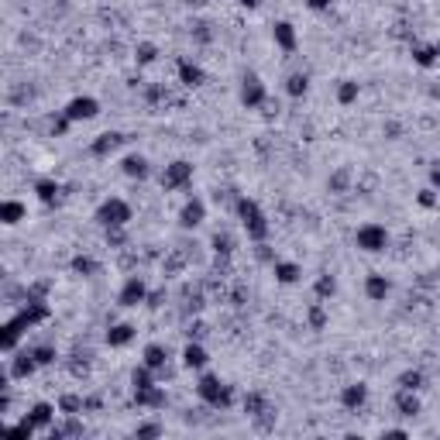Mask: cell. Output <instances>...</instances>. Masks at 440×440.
Masks as SVG:
<instances>
[{
	"label": "cell",
	"instance_id": "6da1fadb",
	"mask_svg": "<svg viewBox=\"0 0 440 440\" xmlns=\"http://www.w3.org/2000/svg\"><path fill=\"white\" fill-rule=\"evenodd\" d=\"M234 213H238V220H241V228H245V234H248V241L252 245H258V241H269V234H272V224H269V217H265V210H262V203L258 199H252V196H238V203H234Z\"/></svg>",
	"mask_w": 440,
	"mask_h": 440
},
{
	"label": "cell",
	"instance_id": "7a4b0ae2",
	"mask_svg": "<svg viewBox=\"0 0 440 440\" xmlns=\"http://www.w3.org/2000/svg\"><path fill=\"white\" fill-rule=\"evenodd\" d=\"M196 395H199V402L206 406V409H231L234 406V385H228V382H220V375H213V371H199V378H196Z\"/></svg>",
	"mask_w": 440,
	"mask_h": 440
},
{
	"label": "cell",
	"instance_id": "3957f363",
	"mask_svg": "<svg viewBox=\"0 0 440 440\" xmlns=\"http://www.w3.org/2000/svg\"><path fill=\"white\" fill-rule=\"evenodd\" d=\"M131 217H134V210H131V203H127L124 196H107V199L97 206V213H93V220H97L103 231H107V228H127Z\"/></svg>",
	"mask_w": 440,
	"mask_h": 440
},
{
	"label": "cell",
	"instance_id": "277c9868",
	"mask_svg": "<svg viewBox=\"0 0 440 440\" xmlns=\"http://www.w3.org/2000/svg\"><path fill=\"white\" fill-rule=\"evenodd\" d=\"M238 100L245 110H262L269 103V86L258 73H245L241 76V90H238Z\"/></svg>",
	"mask_w": 440,
	"mask_h": 440
},
{
	"label": "cell",
	"instance_id": "5b68a950",
	"mask_svg": "<svg viewBox=\"0 0 440 440\" xmlns=\"http://www.w3.org/2000/svg\"><path fill=\"white\" fill-rule=\"evenodd\" d=\"M389 231H385V224H375V220H368V224H361L358 231H354V245L361 248V252H368V255H382L385 248H389Z\"/></svg>",
	"mask_w": 440,
	"mask_h": 440
},
{
	"label": "cell",
	"instance_id": "8992f818",
	"mask_svg": "<svg viewBox=\"0 0 440 440\" xmlns=\"http://www.w3.org/2000/svg\"><path fill=\"white\" fill-rule=\"evenodd\" d=\"M158 182H162L165 193H182V189H189V182H193V162H186V158L169 162V165L162 169Z\"/></svg>",
	"mask_w": 440,
	"mask_h": 440
},
{
	"label": "cell",
	"instance_id": "52a82bcc",
	"mask_svg": "<svg viewBox=\"0 0 440 440\" xmlns=\"http://www.w3.org/2000/svg\"><path fill=\"white\" fill-rule=\"evenodd\" d=\"M148 282L141 279V276H127L124 279V286H121V293H117V306L121 310H134V306H145V300H148Z\"/></svg>",
	"mask_w": 440,
	"mask_h": 440
},
{
	"label": "cell",
	"instance_id": "ba28073f",
	"mask_svg": "<svg viewBox=\"0 0 440 440\" xmlns=\"http://www.w3.org/2000/svg\"><path fill=\"white\" fill-rule=\"evenodd\" d=\"M241 406H245V413H248V419H255V423H258L262 430H269V426H272V419H276V413H272V406H269V399H265V392H258V389H255V392H248Z\"/></svg>",
	"mask_w": 440,
	"mask_h": 440
},
{
	"label": "cell",
	"instance_id": "9c48e42d",
	"mask_svg": "<svg viewBox=\"0 0 440 440\" xmlns=\"http://www.w3.org/2000/svg\"><path fill=\"white\" fill-rule=\"evenodd\" d=\"M62 110H66V117H69L73 124H80V121H93V117L100 114V100H97V97H90V93H83V97H73Z\"/></svg>",
	"mask_w": 440,
	"mask_h": 440
},
{
	"label": "cell",
	"instance_id": "30bf717a",
	"mask_svg": "<svg viewBox=\"0 0 440 440\" xmlns=\"http://www.w3.org/2000/svg\"><path fill=\"white\" fill-rule=\"evenodd\" d=\"M203 220H206V199L203 196H189L182 203V210H179V228L182 231H196Z\"/></svg>",
	"mask_w": 440,
	"mask_h": 440
},
{
	"label": "cell",
	"instance_id": "8fae6325",
	"mask_svg": "<svg viewBox=\"0 0 440 440\" xmlns=\"http://www.w3.org/2000/svg\"><path fill=\"white\" fill-rule=\"evenodd\" d=\"M8 371H11V375H14L18 382L32 378V375L38 371V361H35L32 347H25V351H14V354H8Z\"/></svg>",
	"mask_w": 440,
	"mask_h": 440
},
{
	"label": "cell",
	"instance_id": "7c38bea8",
	"mask_svg": "<svg viewBox=\"0 0 440 440\" xmlns=\"http://www.w3.org/2000/svg\"><path fill=\"white\" fill-rule=\"evenodd\" d=\"M272 42H276V49H279V52L293 56V52L300 49V35H296V25H293V21H276V25H272Z\"/></svg>",
	"mask_w": 440,
	"mask_h": 440
},
{
	"label": "cell",
	"instance_id": "4fadbf2b",
	"mask_svg": "<svg viewBox=\"0 0 440 440\" xmlns=\"http://www.w3.org/2000/svg\"><path fill=\"white\" fill-rule=\"evenodd\" d=\"M169 347L162 344V341H151V344H145V351H141V361L148 365V368H155L158 371V378H165L169 375Z\"/></svg>",
	"mask_w": 440,
	"mask_h": 440
},
{
	"label": "cell",
	"instance_id": "5bb4252c",
	"mask_svg": "<svg viewBox=\"0 0 440 440\" xmlns=\"http://www.w3.org/2000/svg\"><path fill=\"white\" fill-rule=\"evenodd\" d=\"M341 406H344L347 413H361V409L368 406V385H365V382H347V385L341 389Z\"/></svg>",
	"mask_w": 440,
	"mask_h": 440
},
{
	"label": "cell",
	"instance_id": "9a60e30c",
	"mask_svg": "<svg viewBox=\"0 0 440 440\" xmlns=\"http://www.w3.org/2000/svg\"><path fill=\"white\" fill-rule=\"evenodd\" d=\"M25 416H28V423H32L38 433H49L52 423H56V416H59V406H52V402H35Z\"/></svg>",
	"mask_w": 440,
	"mask_h": 440
},
{
	"label": "cell",
	"instance_id": "2e32d148",
	"mask_svg": "<svg viewBox=\"0 0 440 440\" xmlns=\"http://www.w3.org/2000/svg\"><path fill=\"white\" fill-rule=\"evenodd\" d=\"M124 141H127V138H124L121 131H103V134H97V138L90 141V155H93V158H107V155H114Z\"/></svg>",
	"mask_w": 440,
	"mask_h": 440
},
{
	"label": "cell",
	"instance_id": "e0dca14e",
	"mask_svg": "<svg viewBox=\"0 0 440 440\" xmlns=\"http://www.w3.org/2000/svg\"><path fill=\"white\" fill-rule=\"evenodd\" d=\"M179 358H182V368H189V371H203L210 365V354H206V347L199 341H186Z\"/></svg>",
	"mask_w": 440,
	"mask_h": 440
},
{
	"label": "cell",
	"instance_id": "ac0fdd59",
	"mask_svg": "<svg viewBox=\"0 0 440 440\" xmlns=\"http://www.w3.org/2000/svg\"><path fill=\"white\" fill-rule=\"evenodd\" d=\"M175 73H179V83H182V86H189V90H196V86H203V83H206L203 66H199V62H193V59H179V62H175Z\"/></svg>",
	"mask_w": 440,
	"mask_h": 440
},
{
	"label": "cell",
	"instance_id": "d6986e66",
	"mask_svg": "<svg viewBox=\"0 0 440 440\" xmlns=\"http://www.w3.org/2000/svg\"><path fill=\"white\" fill-rule=\"evenodd\" d=\"M272 276H276L279 286H296V282H303V265L300 262H289V258H276Z\"/></svg>",
	"mask_w": 440,
	"mask_h": 440
},
{
	"label": "cell",
	"instance_id": "ffe728a7",
	"mask_svg": "<svg viewBox=\"0 0 440 440\" xmlns=\"http://www.w3.org/2000/svg\"><path fill=\"white\" fill-rule=\"evenodd\" d=\"M134 406H141V409H165V406H169V392H165V385L138 389V392H134Z\"/></svg>",
	"mask_w": 440,
	"mask_h": 440
},
{
	"label": "cell",
	"instance_id": "44dd1931",
	"mask_svg": "<svg viewBox=\"0 0 440 440\" xmlns=\"http://www.w3.org/2000/svg\"><path fill=\"white\" fill-rule=\"evenodd\" d=\"M121 172H124L127 179H138V182H145V179L151 175V165H148V158H145V155L131 151V155H124V158H121Z\"/></svg>",
	"mask_w": 440,
	"mask_h": 440
},
{
	"label": "cell",
	"instance_id": "7402d4cb",
	"mask_svg": "<svg viewBox=\"0 0 440 440\" xmlns=\"http://www.w3.org/2000/svg\"><path fill=\"white\" fill-rule=\"evenodd\" d=\"M389 293H392V282H389L382 272H368V276H365V296H368L371 303H385Z\"/></svg>",
	"mask_w": 440,
	"mask_h": 440
},
{
	"label": "cell",
	"instance_id": "603a6c76",
	"mask_svg": "<svg viewBox=\"0 0 440 440\" xmlns=\"http://www.w3.org/2000/svg\"><path fill=\"white\" fill-rule=\"evenodd\" d=\"M134 337H138V327H134V323H110L107 334H103L107 347H127Z\"/></svg>",
	"mask_w": 440,
	"mask_h": 440
},
{
	"label": "cell",
	"instance_id": "cb8c5ba5",
	"mask_svg": "<svg viewBox=\"0 0 440 440\" xmlns=\"http://www.w3.org/2000/svg\"><path fill=\"white\" fill-rule=\"evenodd\" d=\"M28 217V206L21 203V199H14V196H8L4 203H0V220H4L8 228H18L21 220Z\"/></svg>",
	"mask_w": 440,
	"mask_h": 440
},
{
	"label": "cell",
	"instance_id": "d4e9b609",
	"mask_svg": "<svg viewBox=\"0 0 440 440\" xmlns=\"http://www.w3.org/2000/svg\"><path fill=\"white\" fill-rule=\"evenodd\" d=\"M392 406H395V413H399V416H416V413L423 409L419 395H416V392H409V389H395Z\"/></svg>",
	"mask_w": 440,
	"mask_h": 440
},
{
	"label": "cell",
	"instance_id": "484cf974",
	"mask_svg": "<svg viewBox=\"0 0 440 440\" xmlns=\"http://www.w3.org/2000/svg\"><path fill=\"white\" fill-rule=\"evenodd\" d=\"M413 62L419 66V69H433L437 62H440V49H437V42H430V45H413Z\"/></svg>",
	"mask_w": 440,
	"mask_h": 440
},
{
	"label": "cell",
	"instance_id": "4316f807",
	"mask_svg": "<svg viewBox=\"0 0 440 440\" xmlns=\"http://www.w3.org/2000/svg\"><path fill=\"white\" fill-rule=\"evenodd\" d=\"M282 90H286V97L303 100V97L310 93V76H306V73H289L286 83H282Z\"/></svg>",
	"mask_w": 440,
	"mask_h": 440
},
{
	"label": "cell",
	"instance_id": "83f0119b",
	"mask_svg": "<svg viewBox=\"0 0 440 440\" xmlns=\"http://www.w3.org/2000/svg\"><path fill=\"white\" fill-rule=\"evenodd\" d=\"M35 196H38L45 206H56V203L62 199V186H59L56 179H38V182H35Z\"/></svg>",
	"mask_w": 440,
	"mask_h": 440
},
{
	"label": "cell",
	"instance_id": "f1b7e54d",
	"mask_svg": "<svg viewBox=\"0 0 440 440\" xmlns=\"http://www.w3.org/2000/svg\"><path fill=\"white\" fill-rule=\"evenodd\" d=\"M59 416H80V413H86V395H80V392H66V395H59Z\"/></svg>",
	"mask_w": 440,
	"mask_h": 440
},
{
	"label": "cell",
	"instance_id": "f546056e",
	"mask_svg": "<svg viewBox=\"0 0 440 440\" xmlns=\"http://www.w3.org/2000/svg\"><path fill=\"white\" fill-rule=\"evenodd\" d=\"M151 385H158V371L155 368H148L145 361L131 371V389L138 392V389H151Z\"/></svg>",
	"mask_w": 440,
	"mask_h": 440
},
{
	"label": "cell",
	"instance_id": "4dcf8cb0",
	"mask_svg": "<svg viewBox=\"0 0 440 440\" xmlns=\"http://www.w3.org/2000/svg\"><path fill=\"white\" fill-rule=\"evenodd\" d=\"M69 269H73V276H83V279H93V276L100 272V262H97L93 255H76V258L69 262Z\"/></svg>",
	"mask_w": 440,
	"mask_h": 440
},
{
	"label": "cell",
	"instance_id": "1f68e13d",
	"mask_svg": "<svg viewBox=\"0 0 440 440\" xmlns=\"http://www.w3.org/2000/svg\"><path fill=\"white\" fill-rule=\"evenodd\" d=\"M313 296H317L320 303H327V300H334V296H337V279H334L330 272H323V276H317V282H313Z\"/></svg>",
	"mask_w": 440,
	"mask_h": 440
},
{
	"label": "cell",
	"instance_id": "d6a6232c",
	"mask_svg": "<svg viewBox=\"0 0 440 440\" xmlns=\"http://www.w3.org/2000/svg\"><path fill=\"white\" fill-rule=\"evenodd\" d=\"M49 437L52 440H59V437H83V423L76 416H66V423H52Z\"/></svg>",
	"mask_w": 440,
	"mask_h": 440
},
{
	"label": "cell",
	"instance_id": "836d02e7",
	"mask_svg": "<svg viewBox=\"0 0 440 440\" xmlns=\"http://www.w3.org/2000/svg\"><path fill=\"white\" fill-rule=\"evenodd\" d=\"M234 245H238V241H234V234H231V231H217V234L210 238L213 255H228V258H231V255H234Z\"/></svg>",
	"mask_w": 440,
	"mask_h": 440
},
{
	"label": "cell",
	"instance_id": "e575fe53",
	"mask_svg": "<svg viewBox=\"0 0 440 440\" xmlns=\"http://www.w3.org/2000/svg\"><path fill=\"white\" fill-rule=\"evenodd\" d=\"M358 97H361L358 80H341V83H337V103H341V107H351Z\"/></svg>",
	"mask_w": 440,
	"mask_h": 440
},
{
	"label": "cell",
	"instance_id": "d590c367",
	"mask_svg": "<svg viewBox=\"0 0 440 440\" xmlns=\"http://www.w3.org/2000/svg\"><path fill=\"white\" fill-rule=\"evenodd\" d=\"M423 371L419 368H406V371H399V378H395V389H409V392H419L423 389Z\"/></svg>",
	"mask_w": 440,
	"mask_h": 440
},
{
	"label": "cell",
	"instance_id": "8d00e7d4",
	"mask_svg": "<svg viewBox=\"0 0 440 440\" xmlns=\"http://www.w3.org/2000/svg\"><path fill=\"white\" fill-rule=\"evenodd\" d=\"M351 179H354L351 169H337V172L327 179V189H330V193H347V189H351Z\"/></svg>",
	"mask_w": 440,
	"mask_h": 440
},
{
	"label": "cell",
	"instance_id": "74e56055",
	"mask_svg": "<svg viewBox=\"0 0 440 440\" xmlns=\"http://www.w3.org/2000/svg\"><path fill=\"white\" fill-rule=\"evenodd\" d=\"M327 310H323V303L317 300V303H310V310H306V323H310V330H323L327 327Z\"/></svg>",
	"mask_w": 440,
	"mask_h": 440
},
{
	"label": "cell",
	"instance_id": "f35d334b",
	"mask_svg": "<svg viewBox=\"0 0 440 440\" xmlns=\"http://www.w3.org/2000/svg\"><path fill=\"white\" fill-rule=\"evenodd\" d=\"M155 59H158V45H155V42H138L134 62H138V66H151Z\"/></svg>",
	"mask_w": 440,
	"mask_h": 440
},
{
	"label": "cell",
	"instance_id": "ab89813d",
	"mask_svg": "<svg viewBox=\"0 0 440 440\" xmlns=\"http://www.w3.org/2000/svg\"><path fill=\"white\" fill-rule=\"evenodd\" d=\"M32 354H35L38 368H49V365H56V358H59V351H56L52 344H38V347H32Z\"/></svg>",
	"mask_w": 440,
	"mask_h": 440
},
{
	"label": "cell",
	"instance_id": "60d3db41",
	"mask_svg": "<svg viewBox=\"0 0 440 440\" xmlns=\"http://www.w3.org/2000/svg\"><path fill=\"white\" fill-rule=\"evenodd\" d=\"M416 203H419L423 210H433V206L440 203V193H437L433 186H426V189H419V193H416Z\"/></svg>",
	"mask_w": 440,
	"mask_h": 440
},
{
	"label": "cell",
	"instance_id": "b9f144b4",
	"mask_svg": "<svg viewBox=\"0 0 440 440\" xmlns=\"http://www.w3.org/2000/svg\"><path fill=\"white\" fill-rule=\"evenodd\" d=\"M69 127H73V121L66 117V110H59V114L52 117V134H56V138H66V134H69Z\"/></svg>",
	"mask_w": 440,
	"mask_h": 440
},
{
	"label": "cell",
	"instance_id": "7bdbcfd3",
	"mask_svg": "<svg viewBox=\"0 0 440 440\" xmlns=\"http://www.w3.org/2000/svg\"><path fill=\"white\" fill-rule=\"evenodd\" d=\"M255 258H258V262H265V265H276V258H279V255H276V248H272L269 241H258V245H255Z\"/></svg>",
	"mask_w": 440,
	"mask_h": 440
},
{
	"label": "cell",
	"instance_id": "ee69618b",
	"mask_svg": "<svg viewBox=\"0 0 440 440\" xmlns=\"http://www.w3.org/2000/svg\"><path fill=\"white\" fill-rule=\"evenodd\" d=\"M107 245L110 248H124L127 245V228H107Z\"/></svg>",
	"mask_w": 440,
	"mask_h": 440
},
{
	"label": "cell",
	"instance_id": "f6af8a7d",
	"mask_svg": "<svg viewBox=\"0 0 440 440\" xmlns=\"http://www.w3.org/2000/svg\"><path fill=\"white\" fill-rule=\"evenodd\" d=\"M165 303H169V293H165V289H151V293H148V300H145V306H148V310H162Z\"/></svg>",
	"mask_w": 440,
	"mask_h": 440
},
{
	"label": "cell",
	"instance_id": "bcb514c9",
	"mask_svg": "<svg viewBox=\"0 0 440 440\" xmlns=\"http://www.w3.org/2000/svg\"><path fill=\"white\" fill-rule=\"evenodd\" d=\"M162 433H165L162 423H138V430H134V437H162Z\"/></svg>",
	"mask_w": 440,
	"mask_h": 440
},
{
	"label": "cell",
	"instance_id": "7dc6e473",
	"mask_svg": "<svg viewBox=\"0 0 440 440\" xmlns=\"http://www.w3.org/2000/svg\"><path fill=\"white\" fill-rule=\"evenodd\" d=\"M303 4H306L310 11H317V14H323V11H330V8H334V0H303Z\"/></svg>",
	"mask_w": 440,
	"mask_h": 440
},
{
	"label": "cell",
	"instance_id": "c3c4849f",
	"mask_svg": "<svg viewBox=\"0 0 440 440\" xmlns=\"http://www.w3.org/2000/svg\"><path fill=\"white\" fill-rule=\"evenodd\" d=\"M430 186L440 193V162H437V165H430Z\"/></svg>",
	"mask_w": 440,
	"mask_h": 440
},
{
	"label": "cell",
	"instance_id": "681fc988",
	"mask_svg": "<svg viewBox=\"0 0 440 440\" xmlns=\"http://www.w3.org/2000/svg\"><path fill=\"white\" fill-rule=\"evenodd\" d=\"M238 4H241L245 11H255V8H262V0H238Z\"/></svg>",
	"mask_w": 440,
	"mask_h": 440
},
{
	"label": "cell",
	"instance_id": "f907efd6",
	"mask_svg": "<svg viewBox=\"0 0 440 440\" xmlns=\"http://www.w3.org/2000/svg\"><path fill=\"white\" fill-rule=\"evenodd\" d=\"M382 437H406V430H402V426H395V430H385Z\"/></svg>",
	"mask_w": 440,
	"mask_h": 440
},
{
	"label": "cell",
	"instance_id": "816d5d0a",
	"mask_svg": "<svg viewBox=\"0 0 440 440\" xmlns=\"http://www.w3.org/2000/svg\"><path fill=\"white\" fill-rule=\"evenodd\" d=\"M189 4H196V8H203V4H206V0H189Z\"/></svg>",
	"mask_w": 440,
	"mask_h": 440
},
{
	"label": "cell",
	"instance_id": "f5cc1de1",
	"mask_svg": "<svg viewBox=\"0 0 440 440\" xmlns=\"http://www.w3.org/2000/svg\"><path fill=\"white\" fill-rule=\"evenodd\" d=\"M437 49H440V42H437Z\"/></svg>",
	"mask_w": 440,
	"mask_h": 440
}]
</instances>
